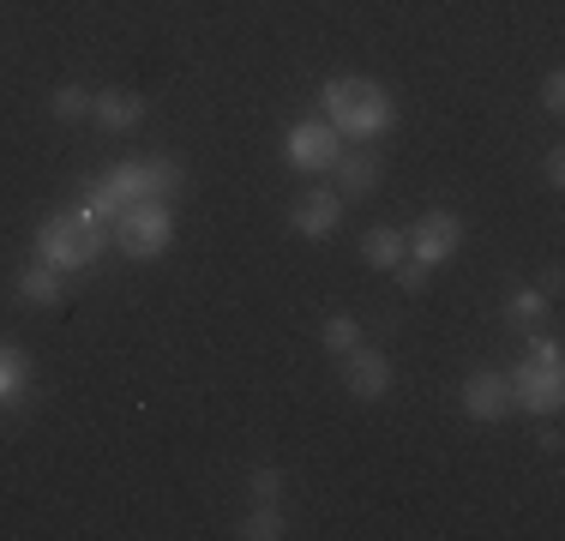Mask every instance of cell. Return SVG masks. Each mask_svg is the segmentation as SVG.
<instances>
[{
    "label": "cell",
    "mask_w": 565,
    "mask_h": 541,
    "mask_svg": "<svg viewBox=\"0 0 565 541\" xmlns=\"http://www.w3.org/2000/svg\"><path fill=\"white\" fill-rule=\"evenodd\" d=\"M319 97H326L331 127L349 132V139H380V132L397 120L392 91H385V85H373V78H331V85L319 91Z\"/></svg>",
    "instance_id": "cell-1"
},
{
    "label": "cell",
    "mask_w": 565,
    "mask_h": 541,
    "mask_svg": "<svg viewBox=\"0 0 565 541\" xmlns=\"http://www.w3.org/2000/svg\"><path fill=\"white\" fill-rule=\"evenodd\" d=\"M109 247V229H103L97 211H61L36 229V259L55 265V270H78L90 265L97 253Z\"/></svg>",
    "instance_id": "cell-2"
},
{
    "label": "cell",
    "mask_w": 565,
    "mask_h": 541,
    "mask_svg": "<svg viewBox=\"0 0 565 541\" xmlns=\"http://www.w3.org/2000/svg\"><path fill=\"white\" fill-rule=\"evenodd\" d=\"M169 235H174V223H169L163 199H132V205L115 211V223H109V241L127 259H157V253L169 247Z\"/></svg>",
    "instance_id": "cell-3"
},
{
    "label": "cell",
    "mask_w": 565,
    "mask_h": 541,
    "mask_svg": "<svg viewBox=\"0 0 565 541\" xmlns=\"http://www.w3.org/2000/svg\"><path fill=\"white\" fill-rule=\"evenodd\" d=\"M505 385H511V410L554 415L559 403H565V379H559V368H547V361H523Z\"/></svg>",
    "instance_id": "cell-4"
},
{
    "label": "cell",
    "mask_w": 565,
    "mask_h": 541,
    "mask_svg": "<svg viewBox=\"0 0 565 541\" xmlns=\"http://www.w3.org/2000/svg\"><path fill=\"white\" fill-rule=\"evenodd\" d=\"M403 247L415 253V259H427V265H446L457 247H463V216H451V211H427V216H415V229L403 235Z\"/></svg>",
    "instance_id": "cell-5"
},
{
    "label": "cell",
    "mask_w": 565,
    "mask_h": 541,
    "mask_svg": "<svg viewBox=\"0 0 565 541\" xmlns=\"http://www.w3.org/2000/svg\"><path fill=\"white\" fill-rule=\"evenodd\" d=\"M282 151H289L295 169H331V162L343 157V132L331 127V120H301V127H289Z\"/></svg>",
    "instance_id": "cell-6"
},
{
    "label": "cell",
    "mask_w": 565,
    "mask_h": 541,
    "mask_svg": "<svg viewBox=\"0 0 565 541\" xmlns=\"http://www.w3.org/2000/svg\"><path fill=\"white\" fill-rule=\"evenodd\" d=\"M85 193H90V205L85 211H97V216H115V211H127L132 199H145V162H115L103 181H85Z\"/></svg>",
    "instance_id": "cell-7"
},
{
    "label": "cell",
    "mask_w": 565,
    "mask_h": 541,
    "mask_svg": "<svg viewBox=\"0 0 565 541\" xmlns=\"http://www.w3.org/2000/svg\"><path fill=\"white\" fill-rule=\"evenodd\" d=\"M343 385L355 391L361 403H380L385 391H392V356L385 349H349V368H343Z\"/></svg>",
    "instance_id": "cell-8"
},
{
    "label": "cell",
    "mask_w": 565,
    "mask_h": 541,
    "mask_svg": "<svg viewBox=\"0 0 565 541\" xmlns=\"http://www.w3.org/2000/svg\"><path fill=\"white\" fill-rule=\"evenodd\" d=\"M463 410L476 415V422H505L511 415V385H505V373H469L463 379Z\"/></svg>",
    "instance_id": "cell-9"
},
{
    "label": "cell",
    "mask_w": 565,
    "mask_h": 541,
    "mask_svg": "<svg viewBox=\"0 0 565 541\" xmlns=\"http://www.w3.org/2000/svg\"><path fill=\"white\" fill-rule=\"evenodd\" d=\"M338 223H343V199L331 193V187H313V193H307L301 205L289 211V229H295V235H331Z\"/></svg>",
    "instance_id": "cell-10"
},
{
    "label": "cell",
    "mask_w": 565,
    "mask_h": 541,
    "mask_svg": "<svg viewBox=\"0 0 565 541\" xmlns=\"http://www.w3.org/2000/svg\"><path fill=\"white\" fill-rule=\"evenodd\" d=\"M145 108H151V103H145L139 91H97V97H90V115H97L109 132L139 127V120H145Z\"/></svg>",
    "instance_id": "cell-11"
},
{
    "label": "cell",
    "mask_w": 565,
    "mask_h": 541,
    "mask_svg": "<svg viewBox=\"0 0 565 541\" xmlns=\"http://www.w3.org/2000/svg\"><path fill=\"white\" fill-rule=\"evenodd\" d=\"M331 169H338V187L349 199H367L373 187H380V157H373V151H343Z\"/></svg>",
    "instance_id": "cell-12"
},
{
    "label": "cell",
    "mask_w": 565,
    "mask_h": 541,
    "mask_svg": "<svg viewBox=\"0 0 565 541\" xmlns=\"http://www.w3.org/2000/svg\"><path fill=\"white\" fill-rule=\"evenodd\" d=\"M61 295H66L61 270L43 265V259H36V265L19 277V301H24V307H61Z\"/></svg>",
    "instance_id": "cell-13"
},
{
    "label": "cell",
    "mask_w": 565,
    "mask_h": 541,
    "mask_svg": "<svg viewBox=\"0 0 565 541\" xmlns=\"http://www.w3.org/2000/svg\"><path fill=\"white\" fill-rule=\"evenodd\" d=\"M186 187V169L174 157H145V199H174Z\"/></svg>",
    "instance_id": "cell-14"
},
{
    "label": "cell",
    "mask_w": 565,
    "mask_h": 541,
    "mask_svg": "<svg viewBox=\"0 0 565 541\" xmlns=\"http://www.w3.org/2000/svg\"><path fill=\"white\" fill-rule=\"evenodd\" d=\"M403 253H409L403 247V229H367V241H361V259L380 265V270H392Z\"/></svg>",
    "instance_id": "cell-15"
},
{
    "label": "cell",
    "mask_w": 565,
    "mask_h": 541,
    "mask_svg": "<svg viewBox=\"0 0 565 541\" xmlns=\"http://www.w3.org/2000/svg\"><path fill=\"white\" fill-rule=\"evenodd\" d=\"M282 530H289V523H282V506H265V499H259V511H247L235 535H247V541H277Z\"/></svg>",
    "instance_id": "cell-16"
},
{
    "label": "cell",
    "mask_w": 565,
    "mask_h": 541,
    "mask_svg": "<svg viewBox=\"0 0 565 541\" xmlns=\"http://www.w3.org/2000/svg\"><path fill=\"white\" fill-rule=\"evenodd\" d=\"M24 379H31L24 356H19V349H0V403H19L24 397Z\"/></svg>",
    "instance_id": "cell-17"
},
{
    "label": "cell",
    "mask_w": 565,
    "mask_h": 541,
    "mask_svg": "<svg viewBox=\"0 0 565 541\" xmlns=\"http://www.w3.org/2000/svg\"><path fill=\"white\" fill-rule=\"evenodd\" d=\"M319 337H326V349H331V356H349V349L361 343V325L349 319V314H331V319H326V331H319Z\"/></svg>",
    "instance_id": "cell-18"
},
{
    "label": "cell",
    "mask_w": 565,
    "mask_h": 541,
    "mask_svg": "<svg viewBox=\"0 0 565 541\" xmlns=\"http://www.w3.org/2000/svg\"><path fill=\"white\" fill-rule=\"evenodd\" d=\"M49 115H55V120H85V115H90V91L61 85L55 97H49Z\"/></svg>",
    "instance_id": "cell-19"
},
{
    "label": "cell",
    "mask_w": 565,
    "mask_h": 541,
    "mask_svg": "<svg viewBox=\"0 0 565 541\" xmlns=\"http://www.w3.org/2000/svg\"><path fill=\"white\" fill-rule=\"evenodd\" d=\"M247 487H253V499L277 506V499H282V487H289V476H282V469H271V464H259V469L247 476Z\"/></svg>",
    "instance_id": "cell-20"
},
{
    "label": "cell",
    "mask_w": 565,
    "mask_h": 541,
    "mask_svg": "<svg viewBox=\"0 0 565 541\" xmlns=\"http://www.w3.org/2000/svg\"><path fill=\"white\" fill-rule=\"evenodd\" d=\"M392 270H397V289H409V295H415V289H427V277H434V265L415 259V253H409V259H397Z\"/></svg>",
    "instance_id": "cell-21"
},
{
    "label": "cell",
    "mask_w": 565,
    "mask_h": 541,
    "mask_svg": "<svg viewBox=\"0 0 565 541\" xmlns=\"http://www.w3.org/2000/svg\"><path fill=\"white\" fill-rule=\"evenodd\" d=\"M505 319H511V325H530V319H542V295H535V289H518V295L505 301Z\"/></svg>",
    "instance_id": "cell-22"
},
{
    "label": "cell",
    "mask_w": 565,
    "mask_h": 541,
    "mask_svg": "<svg viewBox=\"0 0 565 541\" xmlns=\"http://www.w3.org/2000/svg\"><path fill=\"white\" fill-rule=\"evenodd\" d=\"M542 103H547V108H565V78H559V73L542 78Z\"/></svg>",
    "instance_id": "cell-23"
},
{
    "label": "cell",
    "mask_w": 565,
    "mask_h": 541,
    "mask_svg": "<svg viewBox=\"0 0 565 541\" xmlns=\"http://www.w3.org/2000/svg\"><path fill=\"white\" fill-rule=\"evenodd\" d=\"M547 187H565V157H559V151L547 157Z\"/></svg>",
    "instance_id": "cell-24"
}]
</instances>
